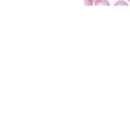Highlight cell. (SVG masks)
Returning <instances> with one entry per match:
<instances>
[{
  "mask_svg": "<svg viewBox=\"0 0 130 130\" xmlns=\"http://www.w3.org/2000/svg\"><path fill=\"white\" fill-rule=\"evenodd\" d=\"M95 6H109L110 4L107 0H95Z\"/></svg>",
  "mask_w": 130,
  "mask_h": 130,
  "instance_id": "obj_1",
  "label": "cell"
},
{
  "mask_svg": "<svg viewBox=\"0 0 130 130\" xmlns=\"http://www.w3.org/2000/svg\"><path fill=\"white\" fill-rule=\"evenodd\" d=\"M114 5L115 6H117V5H128V4L126 3V2H124V1H119V2H116L115 4H114Z\"/></svg>",
  "mask_w": 130,
  "mask_h": 130,
  "instance_id": "obj_2",
  "label": "cell"
},
{
  "mask_svg": "<svg viewBox=\"0 0 130 130\" xmlns=\"http://www.w3.org/2000/svg\"><path fill=\"white\" fill-rule=\"evenodd\" d=\"M93 5V0H85V5L92 6Z\"/></svg>",
  "mask_w": 130,
  "mask_h": 130,
  "instance_id": "obj_3",
  "label": "cell"
},
{
  "mask_svg": "<svg viewBox=\"0 0 130 130\" xmlns=\"http://www.w3.org/2000/svg\"><path fill=\"white\" fill-rule=\"evenodd\" d=\"M128 1H129V2H130V0H128Z\"/></svg>",
  "mask_w": 130,
  "mask_h": 130,
  "instance_id": "obj_4",
  "label": "cell"
}]
</instances>
